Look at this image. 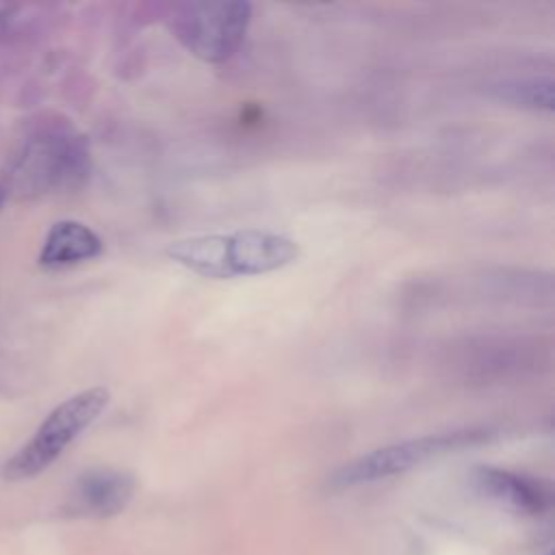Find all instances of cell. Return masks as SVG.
I'll return each mask as SVG.
<instances>
[{
    "mask_svg": "<svg viewBox=\"0 0 555 555\" xmlns=\"http://www.w3.org/2000/svg\"><path fill=\"white\" fill-rule=\"evenodd\" d=\"M173 37L197 59L223 63L243 46L249 22V2H184L169 15Z\"/></svg>",
    "mask_w": 555,
    "mask_h": 555,
    "instance_id": "obj_5",
    "label": "cell"
},
{
    "mask_svg": "<svg viewBox=\"0 0 555 555\" xmlns=\"http://www.w3.org/2000/svg\"><path fill=\"white\" fill-rule=\"evenodd\" d=\"M167 256L202 278L232 280L293 264L299 258V245L284 234L247 228L178 238L167 247Z\"/></svg>",
    "mask_w": 555,
    "mask_h": 555,
    "instance_id": "obj_1",
    "label": "cell"
},
{
    "mask_svg": "<svg viewBox=\"0 0 555 555\" xmlns=\"http://www.w3.org/2000/svg\"><path fill=\"white\" fill-rule=\"evenodd\" d=\"M7 17H9V7H7V4H0V35H2V30H4Z\"/></svg>",
    "mask_w": 555,
    "mask_h": 555,
    "instance_id": "obj_10",
    "label": "cell"
},
{
    "mask_svg": "<svg viewBox=\"0 0 555 555\" xmlns=\"http://www.w3.org/2000/svg\"><path fill=\"white\" fill-rule=\"evenodd\" d=\"M499 95L516 106L533 108V111H551L553 108V80L551 78H522L503 82L499 87Z\"/></svg>",
    "mask_w": 555,
    "mask_h": 555,
    "instance_id": "obj_9",
    "label": "cell"
},
{
    "mask_svg": "<svg viewBox=\"0 0 555 555\" xmlns=\"http://www.w3.org/2000/svg\"><path fill=\"white\" fill-rule=\"evenodd\" d=\"M544 555H553V551H551V548H548V551H546V553H544Z\"/></svg>",
    "mask_w": 555,
    "mask_h": 555,
    "instance_id": "obj_12",
    "label": "cell"
},
{
    "mask_svg": "<svg viewBox=\"0 0 555 555\" xmlns=\"http://www.w3.org/2000/svg\"><path fill=\"white\" fill-rule=\"evenodd\" d=\"M134 477L117 468H89L72 486L67 507L87 518H111L128 507L134 494Z\"/></svg>",
    "mask_w": 555,
    "mask_h": 555,
    "instance_id": "obj_6",
    "label": "cell"
},
{
    "mask_svg": "<svg viewBox=\"0 0 555 555\" xmlns=\"http://www.w3.org/2000/svg\"><path fill=\"white\" fill-rule=\"evenodd\" d=\"M4 199H7V191L0 186V208L4 206Z\"/></svg>",
    "mask_w": 555,
    "mask_h": 555,
    "instance_id": "obj_11",
    "label": "cell"
},
{
    "mask_svg": "<svg viewBox=\"0 0 555 555\" xmlns=\"http://www.w3.org/2000/svg\"><path fill=\"white\" fill-rule=\"evenodd\" d=\"M473 486L479 494L518 514L540 516L551 505V494L546 486L507 468L479 466L473 473Z\"/></svg>",
    "mask_w": 555,
    "mask_h": 555,
    "instance_id": "obj_7",
    "label": "cell"
},
{
    "mask_svg": "<svg viewBox=\"0 0 555 555\" xmlns=\"http://www.w3.org/2000/svg\"><path fill=\"white\" fill-rule=\"evenodd\" d=\"M488 429H455L444 434L418 436L401 442H392L373 449L347 464H343L332 477V488H353L362 483H373L395 475H403L434 457L460 451L464 447L479 444L488 440Z\"/></svg>",
    "mask_w": 555,
    "mask_h": 555,
    "instance_id": "obj_4",
    "label": "cell"
},
{
    "mask_svg": "<svg viewBox=\"0 0 555 555\" xmlns=\"http://www.w3.org/2000/svg\"><path fill=\"white\" fill-rule=\"evenodd\" d=\"M104 251L102 238L82 221H56L41 245L39 264L43 269H65L98 258Z\"/></svg>",
    "mask_w": 555,
    "mask_h": 555,
    "instance_id": "obj_8",
    "label": "cell"
},
{
    "mask_svg": "<svg viewBox=\"0 0 555 555\" xmlns=\"http://www.w3.org/2000/svg\"><path fill=\"white\" fill-rule=\"evenodd\" d=\"M89 173L85 137L54 130L30 139L11 165V189L20 195H41L52 189H72Z\"/></svg>",
    "mask_w": 555,
    "mask_h": 555,
    "instance_id": "obj_3",
    "label": "cell"
},
{
    "mask_svg": "<svg viewBox=\"0 0 555 555\" xmlns=\"http://www.w3.org/2000/svg\"><path fill=\"white\" fill-rule=\"evenodd\" d=\"M111 392L104 386L85 388L61 401L37 427L33 438L2 468L9 481H24L50 468L65 449L87 429L108 405Z\"/></svg>",
    "mask_w": 555,
    "mask_h": 555,
    "instance_id": "obj_2",
    "label": "cell"
}]
</instances>
